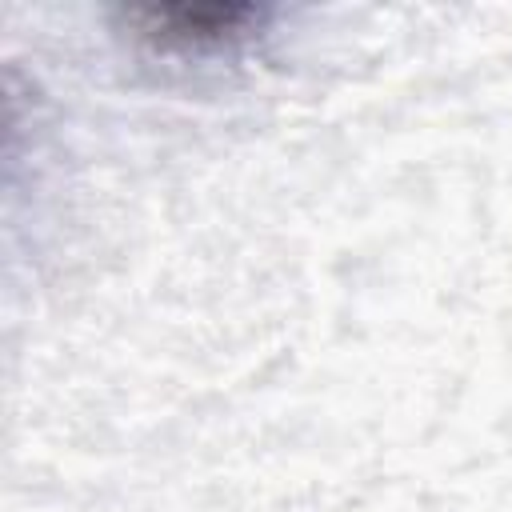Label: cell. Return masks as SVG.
<instances>
[{
    "instance_id": "1",
    "label": "cell",
    "mask_w": 512,
    "mask_h": 512,
    "mask_svg": "<svg viewBox=\"0 0 512 512\" xmlns=\"http://www.w3.org/2000/svg\"><path fill=\"white\" fill-rule=\"evenodd\" d=\"M120 16L140 40L156 48H208L248 36L264 12L252 4H144L124 8Z\"/></svg>"
}]
</instances>
